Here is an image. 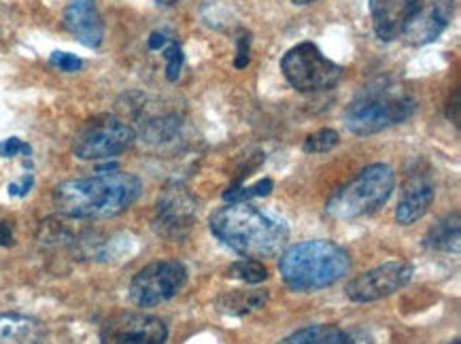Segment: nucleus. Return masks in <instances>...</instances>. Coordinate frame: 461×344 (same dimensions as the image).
Wrapping results in <instances>:
<instances>
[{
    "label": "nucleus",
    "instance_id": "obj_1",
    "mask_svg": "<svg viewBox=\"0 0 461 344\" xmlns=\"http://www.w3.org/2000/svg\"><path fill=\"white\" fill-rule=\"evenodd\" d=\"M211 232L247 258H270L289 240V225L279 213L251 203H230L211 215Z\"/></svg>",
    "mask_w": 461,
    "mask_h": 344
},
{
    "label": "nucleus",
    "instance_id": "obj_2",
    "mask_svg": "<svg viewBox=\"0 0 461 344\" xmlns=\"http://www.w3.org/2000/svg\"><path fill=\"white\" fill-rule=\"evenodd\" d=\"M143 189L132 172H98L87 179L64 181L53 189V204L70 219H106L130 209Z\"/></svg>",
    "mask_w": 461,
    "mask_h": 344
},
{
    "label": "nucleus",
    "instance_id": "obj_3",
    "mask_svg": "<svg viewBox=\"0 0 461 344\" xmlns=\"http://www.w3.org/2000/svg\"><path fill=\"white\" fill-rule=\"evenodd\" d=\"M351 270V258L332 240H304L289 247L279 259L283 281L294 292L330 287Z\"/></svg>",
    "mask_w": 461,
    "mask_h": 344
},
{
    "label": "nucleus",
    "instance_id": "obj_4",
    "mask_svg": "<svg viewBox=\"0 0 461 344\" xmlns=\"http://www.w3.org/2000/svg\"><path fill=\"white\" fill-rule=\"evenodd\" d=\"M417 111L415 98L389 81L370 83L345 109V126L357 136L383 132L406 122Z\"/></svg>",
    "mask_w": 461,
    "mask_h": 344
},
{
    "label": "nucleus",
    "instance_id": "obj_5",
    "mask_svg": "<svg viewBox=\"0 0 461 344\" xmlns=\"http://www.w3.org/2000/svg\"><path fill=\"white\" fill-rule=\"evenodd\" d=\"M395 187V175L392 166L370 164L357 172L351 181L336 189L325 204V211L334 219L348 222L359 219L381 209L387 203Z\"/></svg>",
    "mask_w": 461,
    "mask_h": 344
},
{
    "label": "nucleus",
    "instance_id": "obj_6",
    "mask_svg": "<svg viewBox=\"0 0 461 344\" xmlns=\"http://www.w3.org/2000/svg\"><path fill=\"white\" fill-rule=\"evenodd\" d=\"M281 70L298 92H323L339 83L342 68L325 58L315 43H300L281 58Z\"/></svg>",
    "mask_w": 461,
    "mask_h": 344
},
{
    "label": "nucleus",
    "instance_id": "obj_7",
    "mask_svg": "<svg viewBox=\"0 0 461 344\" xmlns=\"http://www.w3.org/2000/svg\"><path fill=\"white\" fill-rule=\"evenodd\" d=\"M137 140V132L115 115H98L86 122L73 140V153L79 159H111Z\"/></svg>",
    "mask_w": 461,
    "mask_h": 344
},
{
    "label": "nucleus",
    "instance_id": "obj_8",
    "mask_svg": "<svg viewBox=\"0 0 461 344\" xmlns=\"http://www.w3.org/2000/svg\"><path fill=\"white\" fill-rule=\"evenodd\" d=\"M187 281V268L176 259H164L145 266L130 283V300L137 306L151 308L175 298Z\"/></svg>",
    "mask_w": 461,
    "mask_h": 344
},
{
    "label": "nucleus",
    "instance_id": "obj_9",
    "mask_svg": "<svg viewBox=\"0 0 461 344\" xmlns=\"http://www.w3.org/2000/svg\"><path fill=\"white\" fill-rule=\"evenodd\" d=\"M198 203L181 183H170L159 194L153 215V230L168 240H183L196 223Z\"/></svg>",
    "mask_w": 461,
    "mask_h": 344
},
{
    "label": "nucleus",
    "instance_id": "obj_10",
    "mask_svg": "<svg viewBox=\"0 0 461 344\" xmlns=\"http://www.w3.org/2000/svg\"><path fill=\"white\" fill-rule=\"evenodd\" d=\"M167 340V323L145 312L113 314L100 331V344H164Z\"/></svg>",
    "mask_w": 461,
    "mask_h": 344
},
{
    "label": "nucleus",
    "instance_id": "obj_11",
    "mask_svg": "<svg viewBox=\"0 0 461 344\" xmlns=\"http://www.w3.org/2000/svg\"><path fill=\"white\" fill-rule=\"evenodd\" d=\"M411 278L412 266L409 262H387L353 278L345 292L347 298L353 302H376L400 292Z\"/></svg>",
    "mask_w": 461,
    "mask_h": 344
},
{
    "label": "nucleus",
    "instance_id": "obj_12",
    "mask_svg": "<svg viewBox=\"0 0 461 344\" xmlns=\"http://www.w3.org/2000/svg\"><path fill=\"white\" fill-rule=\"evenodd\" d=\"M455 14V0H429L406 23L402 37L409 45L421 47L434 43L447 31Z\"/></svg>",
    "mask_w": 461,
    "mask_h": 344
},
{
    "label": "nucleus",
    "instance_id": "obj_13",
    "mask_svg": "<svg viewBox=\"0 0 461 344\" xmlns=\"http://www.w3.org/2000/svg\"><path fill=\"white\" fill-rule=\"evenodd\" d=\"M64 28L81 45L96 50L104 39V26L100 20L96 0H68L62 14Z\"/></svg>",
    "mask_w": 461,
    "mask_h": 344
},
{
    "label": "nucleus",
    "instance_id": "obj_14",
    "mask_svg": "<svg viewBox=\"0 0 461 344\" xmlns=\"http://www.w3.org/2000/svg\"><path fill=\"white\" fill-rule=\"evenodd\" d=\"M423 0H370L372 28L381 41L402 37L406 23L421 9Z\"/></svg>",
    "mask_w": 461,
    "mask_h": 344
},
{
    "label": "nucleus",
    "instance_id": "obj_15",
    "mask_svg": "<svg viewBox=\"0 0 461 344\" xmlns=\"http://www.w3.org/2000/svg\"><path fill=\"white\" fill-rule=\"evenodd\" d=\"M434 181L428 172H415L406 179L402 187L400 203L395 206V222L400 225H411L428 215L431 203H434Z\"/></svg>",
    "mask_w": 461,
    "mask_h": 344
},
{
    "label": "nucleus",
    "instance_id": "obj_16",
    "mask_svg": "<svg viewBox=\"0 0 461 344\" xmlns=\"http://www.w3.org/2000/svg\"><path fill=\"white\" fill-rule=\"evenodd\" d=\"M43 325L20 312H0V344H41Z\"/></svg>",
    "mask_w": 461,
    "mask_h": 344
},
{
    "label": "nucleus",
    "instance_id": "obj_17",
    "mask_svg": "<svg viewBox=\"0 0 461 344\" xmlns=\"http://www.w3.org/2000/svg\"><path fill=\"white\" fill-rule=\"evenodd\" d=\"M459 213H451L438 219L425 234L423 245L431 251L459 253Z\"/></svg>",
    "mask_w": 461,
    "mask_h": 344
},
{
    "label": "nucleus",
    "instance_id": "obj_18",
    "mask_svg": "<svg viewBox=\"0 0 461 344\" xmlns=\"http://www.w3.org/2000/svg\"><path fill=\"white\" fill-rule=\"evenodd\" d=\"M181 136V120L176 115H162L156 117V120L145 122L143 132H140V139L149 142L153 147L168 145V142H175Z\"/></svg>",
    "mask_w": 461,
    "mask_h": 344
},
{
    "label": "nucleus",
    "instance_id": "obj_19",
    "mask_svg": "<svg viewBox=\"0 0 461 344\" xmlns=\"http://www.w3.org/2000/svg\"><path fill=\"white\" fill-rule=\"evenodd\" d=\"M340 331V328L330 323L309 325V328L294 331L292 336L283 338V340L276 344H332L336 338H339Z\"/></svg>",
    "mask_w": 461,
    "mask_h": 344
},
{
    "label": "nucleus",
    "instance_id": "obj_20",
    "mask_svg": "<svg viewBox=\"0 0 461 344\" xmlns=\"http://www.w3.org/2000/svg\"><path fill=\"white\" fill-rule=\"evenodd\" d=\"M268 300V294L262 292V289H256V292H234L228 298H223L220 302V306L223 311L230 314H242V312H249L253 308H262Z\"/></svg>",
    "mask_w": 461,
    "mask_h": 344
},
{
    "label": "nucleus",
    "instance_id": "obj_21",
    "mask_svg": "<svg viewBox=\"0 0 461 344\" xmlns=\"http://www.w3.org/2000/svg\"><path fill=\"white\" fill-rule=\"evenodd\" d=\"M228 272L230 276L249 285H259L268 278V270H266V266L259 264L258 259H240V262L230 266Z\"/></svg>",
    "mask_w": 461,
    "mask_h": 344
},
{
    "label": "nucleus",
    "instance_id": "obj_22",
    "mask_svg": "<svg viewBox=\"0 0 461 344\" xmlns=\"http://www.w3.org/2000/svg\"><path fill=\"white\" fill-rule=\"evenodd\" d=\"M270 192H273V181L262 179L247 187H230L228 192H223V200H226V203H249L251 198L268 195Z\"/></svg>",
    "mask_w": 461,
    "mask_h": 344
},
{
    "label": "nucleus",
    "instance_id": "obj_23",
    "mask_svg": "<svg viewBox=\"0 0 461 344\" xmlns=\"http://www.w3.org/2000/svg\"><path fill=\"white\" fill-rule=\"evenodd\" d=\"M340 142V136L336 130L323 128L315 134H309L304 140V151L306 153H328L332 151L336 145Z\"/></svg>",
    "mask_w": 461,
    "mask_h": 344
},
{
    "label": "nucleus",
    "instance_id": "obj_24",
    "mask_svg": "<svg viewBox=\"0 0 461 344\" xmlns=\"http://www.w3.org/2000/svg\"><path fill=\"white\" fill-rule=\"evenodd\" d=\"M164 58H167V79L168 81H176L181 75L183 68V51L181 45L176 41H168V45L162 50Z\"/></svg>",
    "mask_w": 461,
    "mask_h": 344
},
{
    "label": "nucleus",
    "instance_id": "obj_25",
    "mask_svg": "<svg viewBox=\"0 0 461 344\" xmlns=\"http://www.w3.org/2000/svg\"><path fill=\"white\" fill-rule=\"evenodd\" d=\"M50 64L58 70H62V73H77V70H81V67H84L81 58L67 51H53L50 56Z\"/></svg>",
    "mask_w": 461,
    "mask_h": 344
},
{
    "label": "nucleus",
    "instance_id": "obj_26",
    "mask_svg": "<svg viewBox=\"0 0 461 344\" xmlns=\"http://www.w3.org/2000/svg\"><path fill=\"white\" fill-rule=\"evenodd\" d=\"M31 156L32 149L31 145H26L22 139H17V136H9L7 140L0 142V156L3 158H15V156Z\"/></svg>",
    "mask_w": 461,
    "mask_h": 344
},
{
    "label": "nucleus",
    "instance_id": "obj_27",
    "mask_svg": "<svg viewBox=\"0 0 461 344\" xmlns=\"http://www.w3.org/2000/svg\"><path fill=\"white\" fill-rule=\"evenodd\" d=\"M332 344H375V342H372V336L366 330H351V331L342 330Z\"/></svg>",
    "mask_w": 461,
    "mask_h": 344
},
{
    "label": "nucleus",
    "instance_id": "obj_28",
    "mask_svg": "<svg viewBox=\"0 0 461 344\" xmlns=\"http://www.w3.org/2000/svg\"><path fill=\"white\" fill-rule=\"evenodd\" d=\"M249 43H251L249 32L240 34L239 51H236V60H234L236 68H247V64H249Z\"/></svg>",
    "mask_w": 461,
    "mask_h": 344
},
{
    "label": "nucleus",
    "instance_id": "obj_29",
    "mask_svg": "<svg viewBox=\"0 0 461 344\" xmlns=\"http://www.w3.org/2000/svg\"><path fill=\"white\" fill-rule=\"evenodd\" d=\"M32 186H34V177L32 175H23L20 181L9 183V195H20V198H23V195L31 192Z\"/></svg>",
    "mask_w": 461,
    "mask_h": 344
},
{
    "label": "nucleus",
    "instance_id": "obj_30",
    "mask_svg": "<svg viewBox=\"0 0 461 344\" xmlns=\"http://www.w3.org/2000/svg\"><path fill=\"white\" fill-rule=\"evenodd\" d=\"M14 245V228L9 222H0V247Z\"/></svg>",
    "mask_w": 461,
    "mask_h": 344
},
{
    "label": "nucleus",
    "instance_id": "obj_31",
    "mask_svg": "<svg viewBox=\"0 0 461 344\" xmlns=\"http://www.w3.org/2000/svg\"><path fill=\"white\" fill-rule=\"evenodd\" d=\"M168 45V39L164 37V34H159V32H153L151 37H149V41H147V47H149L151 51H156V50H164V47Z\"/></svg>",
    "mask_w": 461,
    "mask_h": 344
},
{
    "label": "nucleus",
    "instance_id": "obj_32",
    "mask_svg": "<svg viewBox=\"0 0 461 344\" xmlns=\"http://www.w3.org/2000/svg\"><path fill=\"white\" fill-rule=\"evenodd\" d=\"M159 7H173V5L179 3V0H156Z\"/></svg>",
    "mask_w": 461,
    "mask_h": 344
},
{
    "label": "nucleus",
    "instance_id": "obj_33",
    "mask_svg": "<svg viewBox=\"0 0 461 344\" xmlns=\"http://www.w3.org/2000/svg\"><path fill=\"white\" fill-rule=\"evenodd\" d=\"M295 5H311V3H317V0H292Z\"/></svg>",
    "mask_w": 461,
    "mask_h": 344
},
{
    "label": "nucleus",
    "instance_id": "obj_34",
    "mask_svg": "<svg viewBox=\"0 0 461 344\" xmlns=\"http://www.w3.org/2000/svg\"><path fill=\"white\" fill-rule=\"evenodd\" d=\"M451 344H461V342H459V340H453V342H451Z\"/></svg>",
    "mask_w": 461,
    "mask_h": 344
}]
</instances>
